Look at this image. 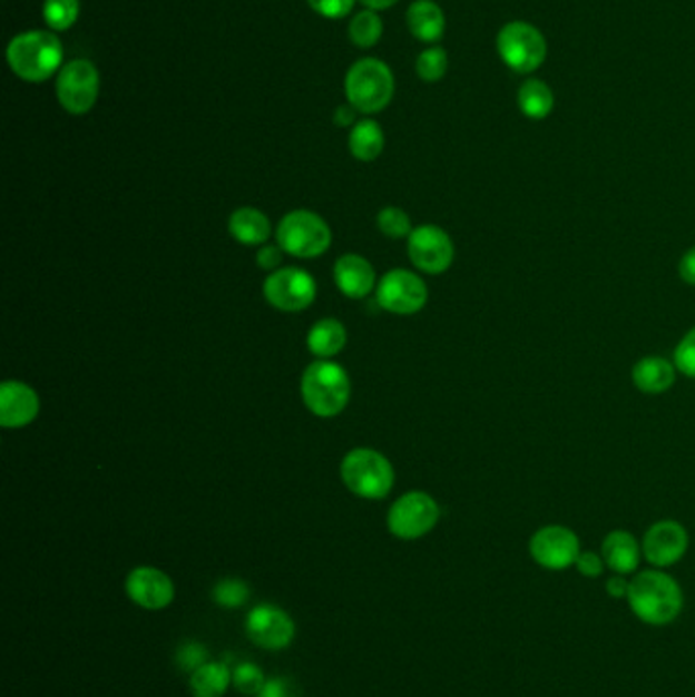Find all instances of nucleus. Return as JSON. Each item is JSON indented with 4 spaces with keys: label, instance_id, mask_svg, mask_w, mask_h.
I'll use <instances>...</instances> for the list:
<instances>
[{
    "label": "nucleus",
    "instance_id": "nucleus-11",
    "mask_svg": "<svg viewBox=\"0 0 695 697\" xmlns=\"http://www.w3.org/2000/svg\"><path fill=\"white\" fill-rule=\"evenodd\" d=\"M408 257L420 272L439 276L453 265L456 245L447 230L437 225H422L408 237Z\"/></svg>",
    "mask_w": 695,
    "mask_h": 697
},
{
    "label": "nucleus",
    "instance_id": "nucleus-28",
    "mask_svg": "<svg viewBox=\"0 0 695 697\" xmlns=\"http://www.w3.org/2000/svg\"><path fill=\"white\" fill-rule=\"evenodd\" d=\"M80 14V0H46L43 19L53 31L70 29Z\"/></svg>",
    "mask_w": 695,
    "mask_h": 697
},
{
    "label": "nucleus",
    "instance_id": "nucleus-39",
    "mask_svg": "<svg viewBox=\"0 0 695 697\" xmlns=\"http://www.w3.org/2000/svg\"><path fill=\"white\" fill-rule=\"evenodd\" d=\"M677 272L687 286H695V245L682 255Z\"/></svg>",
    "mask_w": 695,
    "mask_h": 697
},
{
    "label": "nucleus",
    "instance_id": "nucleus-29",
    "mask_svg": "<svg viewBox=\"0 0 695 697\" xmlns=\"http://www.w3.org/2000/svg\"><path fill=\"white\" fill-rule=\"evenodd\" d=\"M447 68H449V58H447V51L443 48L424 49L417 60L419 78L429 85L443 80Z\"/></svg>",
    "mask_w": 695,
    "mask_h": 697
},
{
    "label": "nucleus",
    "instance_id": "nucleus-1",
    "mask_svg": "<svg viewBox=\"0 0 695 697\" xmlns=\"http://www.w3.org/2000/svg\"><path fill=\"white\" fill-rule=\"evenodd\" d=\"M628 606L640 622L648 626L672 625L684 610V591L663 569H645L630 579Z\"/></svg>",
    "mask_w": 695,
    "mask_h": 697
},
{
    "label": "nucleus",
    "instance_id": "nucleus-40",
    "mask_svg": "<svg viewBox=\"0 0 695 697\" xmlns=\"http://www.w3.org/2000/svg\"><path fill=\"white\" fill-rule=\"evenodd\" d=\"M282 249L277 247H264L262 252L257 253V264L262 269H276L280 262H282Z\"/></svg>",
    "mask_w": 695,
    "mask_h": 697
},
{
    "label": "nucleus",
    "instance_id": "nucleus-25",
    "mask_svg": "<svg viewBox=\"0 0 695 697\" xmlns=\"http://www.w3.org/2000/svg\"><path fill=\"white\" fill-rule=\"evenodd\" d=\"M348 343L345 326L335 318H323L309 333V348L316 357H333Z\"/></svg>",
    "mask_w": 695,
    "mask_h": 697
},
{
    "label": "nucleus",
    "instance_id": "nucleus-37",
    "mask_svg": "<svg viewBox=\"0 0 695 697\" xmlns=\"http://www.w3.org/2000/svg\"><path fill=\"white\" fill-rule=\"evenodd\" d=\"M255 697H296V689L286 677H274V679L265 681L262 691Z\"/></svg>",
    "mask_w": 695,
    "mask_h": 697
},
{
    "label": "nucleus",
    "instance_id": "nucleus-41",
    "mask_svg": "<svg viewBox=\"0 0 695 697\" xmlns=\"http://www.w3.org/2000/svg\"><path fill=\"white\" fill-rule=\"evenodd\" d=\"M355 112L358 110L353 109L351 105L349 107H339L335 112V122L339 127H349L353 120H355Z\"/></svg>",
    "mask_w": 695,
    "mask_h": 697
},
{
    "label": "nucleus",
    "instance_id": "nucleus-7",
    "mask_svg": "<svg viewBox=\"0 0 695 697\" xmlns=\"http://www.w3.org/2000/svg\"><path fill=\"white\" fill-rule=\"evenodd\" d=\"M277 245L294 257H319L331 245V229L311 210H294L277 227Z\"/></svg>",
    "mask_w": 695,
    "mask_h": 697
},
{
    "label": "nucleus",
    "instance_id": "nucleus-19",
    "mask_svg": "<svg viewBox=\"0 0 695 697\" xmlns=\"http://www.w3.org/2000/svg\"><path fill=\"white\" fill-rule=\"evenodd\" d=\"M677 367L673 360L659 357V355H647L640 357L633 365V384L638 392L647 396H660L669 392L677 382Z\"/></svg>",
    "mask_w": 695,
    "mask_h": 697
},
{
    "label": "nucleus",
    "instance_id": "nucleus-33",
    "mask_svg": "<svg viewBox=\"0 0 695 697\" xmlns=\"http://www.w3.org/2000/svg\"><path fill=\"white\" fill-rule=\"evenodd\" d=\"M233 686L239 689L241 694L247 696H257L265 686V677L257 665L253 662H243L235 671H233Z\"/></svg>",
    "mask_w": 695,
    "mask_h": 697
},
{
    "label": "nucleus",
    "instance_id": "nucleus-6",
    "mask_svg": "<svg viewBox=\"0 0 695 697\" xmlns=\"http://www.w3.org/2000/svg\"><path fill=\"white\" fill-rule=\"evenodd\" d=\"M341 475L351 492L368 500H382L394 485L392 463L372 449H355L343 459Z\"/></svg>",
    "mask_w": 695,
    "mask_h": 697
},
{
    "label": "nucleus",
    "instance_id": "nucleus-30",
    "mask_svg": "<svg viewBox=\"0 0 695 697\" xmlns=\"http://www.w3.org/2000/svg\"><path fill=\"white\" fill-rule=\"evenodd\" d=\"M378 227L384 233L385 237H392V239L410 237V233L414 230L412 229L410 217L402 208H397V206H388L378 215Z\"/></svg>",
    "mask_w": 695,
    "mask_h": 697
},
{
    "label": "nucleus",
    "instance_id": "nucleus-4",
    "mask_svg": "<svg viewBox=\"0 0 695 697\" xmlns=\"http://www.w3.org/2000/svg\"><path fill=\"white\" fill-rule=\"evenodd\" d=\"M349 105L358 112H380L394 98V73L375 58L355 61L345 78Z\"/></svg>",
    "mask_w": 695,
    "mask_h": 697
},
{
    "label": "nucleus",
    "instance_id": "nucleus-10",
    "mask_svg": "<svg viewBox=\"0 0 695 697\" xmlns=\"http://www.w3.org/2000/svg\"><path fill=\"white\" fill-rule=\"evenodd\" d=\"M100 90V76L95 63L88 60H74L66 63L58 76V100L70 115H86L97 105Z\"/></svg>",
    "mask_w": 695,
    "mask_h": 697
},
{
    "label": "nucleus",
    "instance_id": "nucleus-32",
    "mask_svg": "<svg viewBox=\"0 0 695 697\" xmlns=\"http://www.w3.org/2000/svg\"><path fill=\"white\" fill-rule=\"evenodd\" d=\"M673 363L677 372L689 380H695V326H692L677 343L673 351Z\"/></svg>",
    "mask_w": 695,
    "mask_h": 697
},
{
    "label": "nucleus",
    "instance_id": "nucleus-5",
    "mask_svg": "<svg viewBox=\"0 0 695 697\" xmlns=\"http://www.w3.org/2000/svg\"><path fill=\"white\" fill-rule=\"evenodd\" d=\"M496 49L503 63L516 73H532L547 60V39L535 24L510 21L496 37Z\"/></svg>",
    "mask_w": 695,
    "mask_h": 697
},
{
    "label": "nucleus",
    "instance_id": "nucleus-18",
    "mask_svg": "<svg viewBox=\"0 0 695 697\" xmlns=\"http://www.w3.org/2000/svg\"><path fill=\"white\" fill-rule=\"evenodd\" d=\"M601 557L611 573L633 576L640 567L643 544L636 541L635 534L628 530H611L601 542Z\"/></svg>",
    "mask_w": 695,
    "mask_h": 697
},
{
    "label": "nucleus",
    "instance_id": "nucleus-21",
    "mask_svg": "<svg viewBox=\"0 0 695 697\" xmlns=\"http://www.w3.org/2000/svg\"><path fill=\"white\" fill-rule=\"evenodd\" d=\"M410 33L420 41H439L444 33V12L432 0H417L410 4L407 14Z\"/></svg>",
    "mask_w": 695,
    "mask_h": 697
},
{
    "label": "nucleus",
    "instance_id": "nucleus-38",
    "mask_svg": "<svg viewBox=\"0 0 695 697\" xmlns=\"http://www.w3.org/2000/svg\"><path fill=\"white\" fill-rule=\"evenodd\" d=\"M628 576H618L614 573L608 581H606V593L614 598V600H626L628 598V591H630V579H626Z\"/></svg>",
    "mask_w": 695,
    "mask_h": 697
},
{
    "label": "nucleus",
    "instance_id": "nucleus-24",
    "mask_svg": "<svg viewBox=\"0 0 695 697\" xmlns=\"http://www.w3.org/2000/svg\"><path fill=\"white\" fill-rule=\"evenodd\" d=\"M349 149L361 161H373L384 149V132L375 120H360L349 135Z\"/></svg>",
    "mask_w": 695,
    "mask_h": 697
},
{
    "label": "nucleus",
    "instance_id": "nucleus-31",
    "mask_svg": "<svg viewBox=\"0 0 695 697\" xmlns=\"http://www.w3.org/2000/svg\"><path fill=\"white\" fill-rule=\"evenodd\" d=\"M213 596H215L216 603L223 608H239L249 600V588L241 579H223L216 583Z\"/></svg>",
    "mask_w": 695,
    "mask_h": 697
},
{
    "label": "nucleus",
    "instance_id": "nucleus-12",
    "mask_svg": "<svg viewBox=\"0 0 695 697\" xmlns=\"http://www.w3.org/2000/svg\"><path fill=\"white\" fill-rule=\"evenodd\" d=\"M264 294L277 311L298 313L314 302L316 284L311 274L296 267H284L265 279Z\"/></svg>",
    "mask_w": 695,
    "mask_h": 697
},
{
    "label": "nucleus",
    "instance_id": "nucleus-36",
    "mask_svg": "<svg viewBox=\"0 0 695 697\" xmlns=\"http://www.w3.org/2000/svg\"><path fill=\"white\" fill-rule=\"evenodd\" d=\"M178 662H180L184 671H196L198 667H203L206 662V650L203 645H196V642H188L184 645L182 649H178Z\"/></svg>",
    "mask_w": 695,
    "mask_h": 697
},
{
    "label": "nucleus",
    "instance_id": "nucleus-15",
    "mask_svg": "<svg viewBox=\"0 0 695 697\" xmlns=\"http://www.w3.org/2000/svg\"><path fill=\"white\" fill-rule=\"evenodd\" d=\"M245 630L257 647L267 650L286 649L296 635V626L288 613L274 606L253 608L245 620Z\"/></svg>",
    "mask_w": 695,
    "mask_h": 697
},
{
    "label": "nucleus",
    "instance_id": "nucleus-8",
    "mask_svg": "<svg viewBox=\"0 0 695 697\" xmlns=\"http://www.w3.org/2000/svg\"><path fill=\"white\" fill-rule=\"evenodd\" d=\"M441 518V508L434 498L424 492H408L398 498L388 512V529L402 539L414 541L429 534Z\"/></svg>",
    "mask_w": 695,
    "mask_h": 697
},
{
    "label": "nucleus",
    "instance_id": "nucleus-13",
    "mask_svg": "<svg viewBox=\"0 0 695 697\" xmlns=\"http://www.w3.org/2000/svg\"><path fill=\"white\" fill-rule=\"evenodd\" d=\"M643 557L655 569H667L684 559L689 549V534L677 520H659L643 537Z\"/></svg>",
    "mask_w": 695,
    "mask_h": 697
},
{
    "label": "nucleus",
    "instance_id": "nucleus-20",
    "mask_svg": "<svg viewBox=\"0 0 695 697\" xmlns=\"http://www.w3.org/2000/svg\"><path fill=\"white\" fill-rule=\"evenodd\" d=\"M335 282L349 298H365L375 286V272L360 255H343L336 259Z\"/></svg>",
    "mask_w": 695,
    "mask_h": 697
},
{
    "label": "nucleus",
    "instance_id": "nucleus-3",
    "mask_svg": "<svg viewBox=\"0 0 695 697\" xmlns=\"http://www.w3.org/2000/svg\"><path fill=\"white\" fill-rule=\"evenodd\" d=\"M351 384L349 375L333 361H316L302 375V397L312 414L333 419L348 406Z\"/></svg>",
    "mask_w": 695,
    "mask_h": 697
},
{
    "label": "nucleus",
    "instance_id": "nucleus-23",
    "mask_svg": "<svg viewBox=\"0 0 695 697\" xmlns=\"http://www.w3.org/2000/svg\"><path fill=\"white\" fill-rule=\"evenodd\" d=\"M228 230L243 245H260L270 237L272 227L264 213L255 208H239L228 218Z\"/></svg>",
    "mask_w": 695,
    "mask_h": 697
},
{
    "label": "nucleus",
    "instance_id": "nucleus-34",
    "mask_svg": "<svg viewBox=\"0 0 695 697\" xmlns=\"http://www.w3.org/2000/svg\"><path fill=\"white\" fill-rule=\"evenodd\" d=\"M309 4L324 19H343L353 11L355 0H309Z\"/></svg>",
    "mask_w": 695,
    "mask_h": 697
},
{
    "label": "nucleus",
    "instance_id": "nucleus-14",
    "mask_svg": "<svg viewBox=\"0 0 695 697\" xmlns=\"http://www.w3.org/2000/svg\"><path fill=\"white\" fill-rule=\"evenodd\" d=\"M429 301V288L422 277L408 269H392L378 286V304L394 314H417Z\"/></svg>",
    "mask_w": 695,
    "mask_h": 697
},
{
    "label": "nucleus",
    "instance_id": "nucleus-35",
    "mask_svg": "<svg viewBox=\"0 0 695 697\" xmlns=\"http://www.w3.org/2000/svg\"><path fill=\"white\" fill-rule=\"evenodd\" d=\"M576 569L584 576V578L596 579L608 569L606 561L601 553H594V551H581L577 557Z\"/></svg>",
    "mask_w": 695,
    "mask_h": 697
},
{
    "label": "nucleus",
    "instance_id": "nucleus-16",
    "mask_svg": "<svg viewBox=\"0 0 695 697\" xmlns=\"http://www.w3.org/2000/svg\"><path fill=\"white\" fill-rule=\"evenodd\" d=\"M127 596L145 610H161L174 600L172 579L156 567L133 569L125 583Z\"/></svg>",
    "mask_w": 695,
    "mask_h": 697
},
{
    "label": "nucleus",
    "instance_id": "nucleus-2",
    "mask_svg": "<svg viewBox=\"0 0 695 697\" xmlns=\"http://www.w3.org/2000/svg\"><path fill=\"white\" fill-rule=\"evenodd\" d=\"M7 60L12 72L21 80L39 85L60 70L63 48L60 39L53 33L27 31L14 37L9 43Z\"/></svg>",
    "mask_w": 695,
    "mask_h": 697
},
{
    "label": "nucleus",
    "instance_id": "nucleus-26",
    "mask_svg": "<svg viewBox=\"0 0 695 697\" xmlns=\"http://www.w3.org/2000/svg\"><path fill=\"white\" fill-rule=\"evenodd\" d=\"M231 679L233 677L223 662H204L190 675V691L194 697H223Z\"/></svg>",
    "mask_w": 695,
    "mask_h": 697
},
{
    "label": "nucleus",
    "instance_id": "nucleus-22",
    "mask_svg": "<svg viewBox=\"0 0 695 697\" xmlns=\"http://www.w3.org/2000/svg\"><path fill=\"white\" fill-rule=\"evenodd\" d=\"M516 102L527 119L542 120L547 119L555 109V95L547 82H542L539 78H528L518 88Z\"/></svg>",
    "mask_w": 695,
    "mask_h": 697
},
{
    "label": "nucleus",
    "instance_id": "nucleus-42",
    "mask_svg": "<svg viewBox=\"0 0 695 697\" xmlns=\"http://www.w3.org/2000/svg\"><path fill=\"white\" fill-rule=\"evenodd\" d=\"M361 2L372 11H384V9H390L392 4H397L398 0H361Z\"/></svg>",
    "mask_w": 695,
    "mask_h": 697
},
{
    "label": "nucleus",
    "instance_id": "nucleus-17",
    "mask_svg": "<svg viewBox=\"0 0 695 697\" xmlns=\"http://www.w3.org/2000/svg\"><path fill=\"white\" fill-rule=\"evenodd\" d=\"M39 397L23 382H4L0 385V424L7 429H19L36 421Z\"/></svg>",
    "mask_w": 695,
    "mask_h": 697
},
{
    "label": "nucleus",
    "instance_id": "nucleus-27",
    "mask_svg": "<svg viewBox=\"0 0 695 697\" xmlns=\"http://www.w3.org/2000/svg\"><path fill=\"white\" fill-rule=\"evenodd\" d=\"M384 31L382 19L375 14V11H361L353 17V21L349 24V37L353 41V46L361 49H370L380 41Z\"/></svg>",
    "mask_w": 695,
    "mask_h": 697
},
{
    "label": "nucleus",
    "instance_id": "nucleus-9",
    "mask_svg": "<svg viewBox=\"0 0 695 697\" xmlns=\"http://www.w3.org/2000/svg\"><path fill=\"white\" fill-rule=\"evenodd\" d=\"M528 553L542 569L564 571L576 567L577 557L581 553V542L569 527L547 524L530 537Z\"/></svg>",
    "mask_w": 695,
    "mask_h": 697
}]
</instances>
